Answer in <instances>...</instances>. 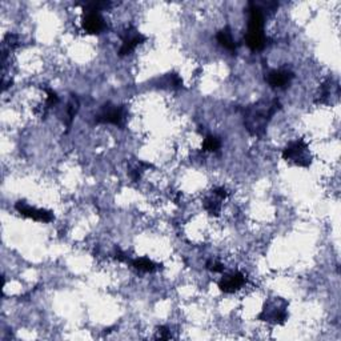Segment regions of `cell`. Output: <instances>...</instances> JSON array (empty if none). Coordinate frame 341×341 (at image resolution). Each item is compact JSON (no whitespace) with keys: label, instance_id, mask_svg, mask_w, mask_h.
Returning <instances> with one entry per match:
<instances>
[{"label":"cell","instance_id":"obj_4","mask_svg":"<svg viewBox=\"0 0 341 341\" xmlns=\"http://www.w3.org/2000/svg\"><path fill=\"white\" fill-rule=\"evenodd\" d=\"M259 320L271 324H284L288 319V303L281 297H273L265 303Z\"/></svg>","mask_w":341,"mask_h":341},{"label":"cell","instance_id":"obj_11","mask_svg":"<svg viewBox=\"0 0 341 341\" xmlns=\"http://www.w3.org/2000/svg\"><path fill=\"white\" fill-rule=\"evenodd\" d=\"M216 39L220 43V46H223L224 48H227L228 51L235 52L237 50V44L235 41L232 36V32H231V28L228 26L224 27L223 29H220L216 35Z\"/></svg>","mask_w":341,"mask_h":341},{"label":"cell","instance_id":"obj_9","mask_svg":"<svg viewBox=\"0 0 341 341\" xmlns=\"http://www.w3.org/2000/svg\"><path fill=\"white\" fill-rule=\"evenodd\" d=\"M81 26L87 33L96 35L104 31L105 23L99 12H84V16L81 19Z\"/></svg>","mask_w":341,"mask_h":341},{"label":"cell","instance_id":"obj_7","mask_svg":"<svg viewBox=\"0 0 341 341\" xmlns=\"http://www.w3.org/2000/svg\"><path fill=\"white\" fill-rule=\"evenodd\" d=\"M15 208H16V210H18L22 216L32 219L35 222L50 223L55 219L54 214H52L51 210L39 209V208L31 207V205H28V204L24 203V201H18V203L15 204Z\"/></svg>","mask_w":341,"mask_h":341},{"label":"cell","instance_id":"obj_13","mask_svg":"<svg viewBox=\"0 0 341 341\" xmlns=\"http://www.w3.org/2000/svg\"><path fill=\"white\" fill-rule=\"evenodd\" d=\"M132 267L135 269H138L140 272H145V273H152L156 271V264L152 262V260H149L148 258H139L135 259L131 262Z\"/></svg>","mask_w":341,"mask_h":341},{"label":"cell","instance_id":"obj_8","mask_svg":"<svg viewBox=\"0 0 341 341\" xmlns=\"http://www.w3.org/2000/svg\"><path fill=\"white\" fill-rule=\"evenodd\" d=\"M247 284V277L241 272H233L231 275L224 276L220 281H219V288L224 293H233L243 288Z\"/></svg>","mask_w":341,"mask_h":341},{"label":"cell","instance_id":"obj_3","mask_svg":"<svg viewBox=\"0 0 341 341\" xmlns=\"http://www.w3.org/2000/svg\"><path fill=\"white\" fill-rule=\"evenodd\" d=\"M283 159L296 164L299 167L308 168L312 164V155L308 143L304 139H297L283 149Z\"/></svg>","mask_w":341,"mask_h":341},{"label":"cell","instance_id":"obj_1","mask_svg":"<svg viewBox=\"0 0 341 341\" xmlns=\"http://www.w3.org/2000/svg\"><path fill=\"white\" fill-rule=\"evenodd\" d=\"M280 109V103L277 99L271 102H262L248 107L244 111V125L252 136L263 138L265 134V128L271 121L272 116Z\"/></svg>","mask_w":341,"mask_h":341},{"label":"cell","instance_id":"obj_6","mask_svg":"<svg viewBox=\"0 0 341 341\" xmlns=\"http://www.w3.org/2000/svg\"><path fill=\"white\" fill-rule=\"evenodd\" d=\"M121 47L119 50L120 56H127L135 51V48L138 47L139 44H142L145 41V36L142 32H139L135 27H128L121 35Z\"/></svg>","mask_w":341,"mask_h":341},{"label":"cell","instance_id":"obj_15","mask_svg":"<svg viewBox=\"0 0 341 341\" xmlns=\"http://www.w3.org/2000/svg\"><path fill=\"white\" fill-rule=\"evenodd\" d=\"M79 99L76 98V95H72L71 99H69L68 107H67V115H68V123H67V125L68 127L72 123L73 117L76 116L77 111H79Z\"/></svg>","mask_w":341,"mask_h":341},{"label":"cell","instance_id":"obj_2","mask_svg":"<svg viewBox=\"0 0 341 341\" xmlns=\"http://www.w3.org/2000/svg\"><path fill=\"white\" fill-rule=\"evenodd\" d=\"M248 31L244 37L245 44L252 51H262L267 46V36L264 35V15L263 10L253 2L248 3Z\"/></svg>","mask_w":341,"mask_h":341},{"label":"cell","instance_id":"obj_16","mask_svg":"<svg viewBox=\"0 0 341 341\" xmlns=\"http://www.w3.org/2000/svg\"><path fill=\"white\" fill-rule=\"evenodd\" d=\"M109 7H111L109 2H90V3L83 4L84 12H100Z\"/></svg>","mask_w":341,"mask_h":341},{"label":"cell","instance_id":"obj_22","mask_svg":"<svg viewBox=\"0 0 341 341\" xmlns=\"http://www.w3.org/2000/svg\"><path fill=\"white\" fill-rule=\"evenodd\" d=\"M115 258H116L117 260H119V262H123V263H127L128 262L127 254L124 253L123 250L120 249L119 247L115 248Z\"/></svg>","mask_w":341,"mask_h":341},{"label":"cell","instance_id":"obj_20","mask_svg":"<svg viewBox=\"0 0 341 341\" xmlns=\"http://www.w3.org/2000/svg\"><path fill=\"white\" fill-rule=\"evenodd\" d=\"M156 338L157 340H169V338H172V336H170V333H169V329H168L167 327L157 328Z\"/></svg>","mask_w":341,"mask_h":341},{"label":"cell","instance_id":"obj_17","mask_svg":"<svg viewBox=\"0 0 341 341\" xmlns=\"http://www.w3.org/2000/svg\"><path fill=\"white\" fill-rule=\"evenodd\" d=\"M46 92H47V108H50V107H54L55 104H58L59 103V96L58 94L55 91H52L51 88H46Z\"/></svg>","mask_w":341,"mask_h":341},{"label":"cell","instance_id":"obj_18","mask_svg":"<svg viewBox=\"0 0 341 341\" xmlns=\"http://www.w3.org/2000/svg\"><path fill=\"white\" fill-rule=\"evenodd\" d=\"M4 44L8 46L10 50H12V48H15L19 44V36L18 35H15V33H8L7 36H6V39H4Z\"/></svg>","mask_w":341,"mask_h":341},{"label":"cell","instance_id":"obj_5","mask_svg":"<svg viewBox=\"0 0 341 341\" xmlns=\"http://www.w3.org/2000/svg\"><path fill=\"white\" fill-rule=\"evenodd\" d=\"M95 121L123 127L124 121H125V109H124L123 105H115L107 103L95 115Z\"/></svg>","mask_w":341,"mask_h":341},{"label":"cell","instance_id":"obj_19","mask_svg":"<svg viewBox=\"0 0 341 341\" xmlns=\"http://www.w3.org/2000/svg\"><path fill=\"white\" fill-rule=\"evenodd\" d=\"M207 269H209V271H212V272L215 273H222L224 272V265H223L222 263L209 260V262L207 263Z\"/></svg>","mask_w":341,"mask_h":341},{"label":"cell","instance_id":"obj_12","mask_svg":"<svg viewBox=\"0 0 341 341\" xmlns=\"http://www.w3.org/2000/svg\"><path fill=\"white\" fill-rule=\"evenodd\" d=\"M220 201H223V199L216 196L214 192H212V196L204 199V208H205V210L210 216H219L220 215V210H222V203Z\"/></svg>","mask_w":341,"mask_h":341},{"label":"cell","instance_id":"obj_10","mask_svg":"<svg viewBox=\"0 0 341 341\" xmlns=\"http://www.w3.org/2000/svg\"><path fill=\"white\" fill-rule=\"evenodd\" d=\"M293 72H290L288 69H272L265 75L267 83L272 88H284L290 83V80L293 79Z\"/></svg>","mask_w":341,"mask_h":341},{"label":"cell","instance_id":"obj_21","mask_svg":"<svg viewBox=\"0 0 341 341\" xmlns=\"http://www.w3.org/2000/svg\"><path fill=\"white\" fill-rule=\"evenodd\" d=\"M212 192L215 193V195H216V196H219L220 197V199H227V197H228V191H227V189L224 188V187H219V188H215L214 191H212Z\"/></svg>","mask_w":341,"mask_h":341},{"label":"cell","instance_id":"obj_14","mask_svg":"<svg viewBox=\"0 0 341 341\" xmlns=\"http://www.w3.org/2000/svg\"><path fill=\"white\" fill-rule=\"evenodd\" d=\"M222 147L220 139L214 136V135H207L203 142V151L204 152H216Z\"/></svg>","mask_w":341,"mask_h":341}]
</instances>
